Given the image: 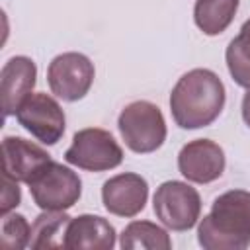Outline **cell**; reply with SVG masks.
<instances>
[{
  "mask_svg": "<svg viewBox=\"0 0 250 250\" xmlns=\"http://www.w3.org/2000/svg\"><path fill=\"white\" fill-rule=\"evenodd\" d=\"M225 100L227 92L223 80L209 68H193L172 88L170 111L178 127L201 129L221 115Z\"/></svg>",
  "mask_w": 250,
  "mask_h": 250,
  "instance_id": "obj_1",
  "label": "cell"
},
{
  "mask_svg": "<svg viewBox=\"0 0 250 250\" xmlns=\"http://www.w3.org/2000/svg\"><path fill=\"white\" fill-rule=\"evenodd\" d=\"M197 242L205 250H244L250 246V191L221 193L197 227Z\"/></svg>",
  "mask_w": 250,
  "mask_h": 250,
  "instance_id": "obj_2",
  "label": "cell"
},
{
  "mask_svg": "<svg viewBox=\"0 0 250 250\" xmlns=\"http://www.w3.org/2000/svg\"><path fill=\"white\" fill-rule=\"evenodd\" d=\"M125 145L137 154H148L166 141V121L160 107L146 100L127 104L117 119Z\"/></svg>",
  "mask_w": 250,
  "mask_h": 250,
  "instance_id": "obj_3",
  "label": "cell"
},
{
  "mask_svg": "<svg viewBox=\"0 0 250 250\" xmlns=\"http://www.w3.org/2000/svg\"><path fill=\"white\" fill-rule=\"evenodd\" d=\"M27 186L35 205L43 211H66L82 195L78 174L55 160H49Z\"/></svg>",
  "mask_w": 250,
  "mask_h": 250,
  "instance_id": "obj_4",
  "label": "cell"
},
{
  "mask_svg": "<svg viewBox=\"0 0 250 250\" xmlns=\"http://www.w3.org/2000/svg\"><path fill=\"white\" fill-rule=\"evenodd\" d=\"M64 160L80 170L105 172L123 162V150L109 131L88 127L74 133L72 143L64 152Z\"/></svg>",
  "mask_w": 250,
  "mask_h": 250,
  "instance_id": "obj_5",
  "label": "cell"
},
{
  "mask_svg": "<svg viewBox=\"0 0 250 250\" xmlns=\"http://www.w3.org/2000/svg\"><path fill=\"white\" fill-rule=\"evenodd\" d=\"M152 209L164 227L176 232H184L195 227L201 215V197L189 184L168 180L156 188Z\"/></svg>",
  "mask_w": 250,
  "mask_h": 250,
  "instance_id": "obj_6",
  "label": "cell"
},
{
  "mask_svg": "<svg viewBox=\"0 0 250 250\" xmlns=\"http://www.w3.org/2000/svg\"><path fill=\"white\" fill-rule=\"evenodd\" d=\"M18 123L43 145H57L64 135V111L45 92H31L16 111Z\"/></svg>",
  "mask_w": 250,
  "mask_h": 250,
  "instance_id": "obj_7",
  "label": "cell"
},
{
  "mask_svg": "<svg viewBox=\"0 0 250 250\" xmlns=\"http://www.w3.org/2000/svg\"><path fill=\"white\" fill-rule=\"evenodd\" d=\"M94 76V62L86 55L74 51L57 55L47 68V82L51 92L64 102L82 100L90 92Z\"/></svg>",
  "mask_w": 250,
  "mask_h": 250,
  "instance_id": "obj_8",
  "label": "cell"
},
{
  "mask_svg": "<svg viewBox=\"0 0 250 250\" xmlns=\"http://www.w3.org/2000/svg\"><path fill=\"white\" fill-rule=\"evenodd\" d=\"M180 174L193 184H211L225 172V150L211 139H195L178 154Z\"/></svg>",
  "mask_w": 250,
  "mask_h": 250,
  "instance_id": "obj_9",
  "label": "cell"
},
{
  "mask_svg": "<svg viewBox=\"0 0 250 250\" xmlns=\"http://www.w3.org/2000/svg\"><path fill=\"white\" fill-rule=\"evenodd\" d=\"M148 199V184L141 174L123 172L104 182L102 201L104 207L117 217H135L139 215Z\"/></svg>",
  "mask_w": 250,
  "mask_h": 250,
  "instance_id": "obj_10",
  "label": "cell"
},
{
  "mask_svg": "<svg viewBox=\"0 0 250 250\" xmlns=\"http://www.w3.org/2000/svg\"><path fill=\"white\" fill-rule=\"evenodd\" d=\"M35 78H37V66L29 57L16 55L4 62L0 72L4 117L16 115L20 104L33 92Z\"/></svg>",
  "mask_w": 250,
  "mask_h": 250,
  "instance_id": "obj_11",
  "label": "cell"
},
{
  "mask_svg": "<svg viewBox=\"0 0 250 250\" xmlns=\"http://www.w3.org/2000/svg\"><path fill=\"white\" fill-rule=\"evenodd\" d=\"M2 160H4V174L18 180V182H23V184H29V180L51 160V154L23 139V137H4L2 141Z\"/></svg>",
  "mask_w": 250,
  "mask_h": 250,
  "instance_id": "obj_12",
  "label": "cell"
},
{
  "mask_svg": "<svg viewBox=\"0 0 250 250\" xmlns=\"http://www.w3.org/2000/svg\"><path fill=\"white\" fill-rule=\"evenodd\" d=\"M115 246V229L109 221L100 215H78L72 217L66 234V250H111Z\"/></svg>",
  "mask_w": 250,
  "mask_h": 250,
  "instance_id": "obj_13",
  "label": "cell"
},
{
  "mask_svg": "<svg viewBox=\"0 0 250 250\" xmlns=\"http://www.w3.org/2000/svg\"><path fill=\"white\" fill-rule=\"evenodd\" d=\"M240 0H195L193 21L205 35L223 33L234 20Z\"/></svg>",
  "mask_w": 250,
  "mask_h": 250,
  "instance_id": "obj_14",
  "label": "cell"
},
{
  "mask_svg": "<svg viewBox=\"0 0 250 250\" xmlns=\"http://www.w3.org/2000/svg\"><path fill=\"white\" fill-rule=\"evenodd\" d=\"M70 219L72 217L64 211H43L31 225L29 246L35 250L64 248V234Z\"/></svg>",
  "mask_w": 250,
  "mask_h": 250,
  "instance_id": "obj_15",
  "label": "cell"
},
{
  "mask_svg": "<svg viewBox=\"0 0 250 250\" xmlns=\"http://www.w3.org/2000/svg\"><path fill=\"white\" fill-rule=\"evenodd\" d=\"M119 246L123 250H170L172 240L162 227L150 221H133L123 229Z\"/></svg>",
  "mask_w": 250,
  "mask_h": 250,
  "instance_id": "obj_16",
  "label": "cell"
},
{
  "mask_svg": "<svg viewBox=\"0 0 250 250\" xmlns=\"http://www.w3.org/2000/svg\"><path fill=\"white\" fill-rule=\"evenodd\" d=\"M225 59L232 80L242 88H250V20L242 23L240 33L229 43Z\"/></svg>",
  "mask_w": 250,
  "mask_h": 250,
  "instance_id": "obj_17",
  "label": "cell"
},
{
  "mask_svg": "<svg viewBox=\"0 0 250 250\" xmlns=\"http://www.w3.org/2000/svg\"><path fill=\"white\" fill-rule=\"evenodd\" d=\"M29 240H31V227L23 215H20V213L2 215L0 246L4 250H21V248L29 246Z\"/></svg>",
  "mask_w": 250,
  "mask_h": 250,
  "instance_id": "obj_18",
  "label": "cell"
},
{
  "mask_svg": "<svg viewBox=\"0 0 250 250\" xmlns=\"http://www.w3.org/2000/svg\"><path fill=\"white\" fill-rule=\"evenodd\" d=\"M20 201H21V191H20L18 180H14V178L4 174V189H2V203H0L2 215L10 213L14 207H18Z\"/></svg>",
  "mask_w": 250,
  "mask_h": 250,
  "instance_id": "obj_19",
  "label": "cell"
},
{
  "mask_svg": "<svg viewBox=\"0 0 250 250\" xmlns=\"http://www.w3.org/2000/svg\"><path fill=\"white\" fill-rule=\"evenodd\" d=\"M242 119L250 127V88L246 90V94L242 98Z\"/></svg>",
  "mask_w": 250,
  "mask_h": 250,
  "instance_id": "obj_20",
  "label": "cell"
}]
</instances>
